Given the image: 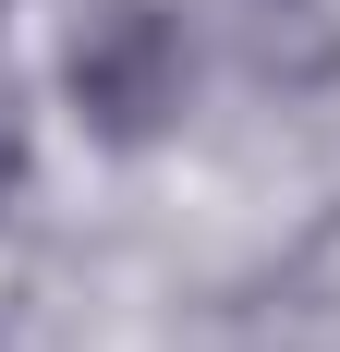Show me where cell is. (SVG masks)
Returning <instances> with one entry per match:
<instances>
[{"instance_id":"7a4b0ae2","label":"cell","mask_w":340,"mask_h":352,"mask_svg":"<svg viewBox=\"0 0 340 352\" xmlns=\"http://www.w3.org/2000/svg\"><path fill=\"white\" fill-rule=\"evenodd\" d=\"M25 195V109H12V73H0V207Z\"/></svg>"},{"instance_id":"6da1fadb","label":"cell","mask_w":340,"mask_h":352,"mask_svg":"<svg viewBox=\"0 0 340 352\" xmlns=\"http://www.w3.org/2000/svg\"><path fill=\"white\" fill-rule=\"evenodd\" d=\"M61 85H73V109H85L98 146H158L182 122L195 49H182V25L158 0H85L73 36H61Z\"/></svg>"}]
</instances>
